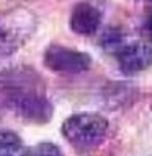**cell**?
<instances>
[{
    "label": "cell",
    "mask_w": 152,
    "mask_h": 156,
    "mask_svg": "<svg viewBox=\"0 0 152 156\" xmlns=\"http://www.w3.org/2000/svg\"><path fill=\"white\" fill-rule=\"evenodd\" d=\"M33 78H29L25 70L12 72L10 75L0 78L2 81L0 91L7 99V104L15 109L20 117L29 122L43 124L52 115V107L33 83Z\"/></svg>",
    "instance_id": "obj_1"
},
{
    "label": "cell",
    "mask_w": 152,
    "mask_h": 156,
    "mask_svg": "<svg viewBox=\"0 0 152 156\" xmlns=\"http://www.w3.org/2000/svg\"><path fill=\"white\" fill-rule=\"evenodd\" d=\"M120 70L126 75H132L144 70L152 63V46L146 42H132L123 46L116 52Z\"/></svg>",
    "instance_id": "obj_5"
},
{
    "label": "cell",
    "mask_w": 152,
    "mask_h": 156,
    "mask_svg": "<svg viewBox=\"0 0 152 156\" xmlns=\"http://www.w3.org/2000/svg\"><path fill=\"white\" fill-rule=\"evenodd\" d=\"M142 36H144L147 41L152 42V12L147 15L144 24H142Z\"/></svg>",
    "instance_id": "obj_9"
},
{
    "label": "cell",
    "mask_w": 152,
    "mask_h": 156,
    "mask_svg": "<svg viewBox=\"0 0 152 156\" xmlns=\"http://www.w3.org/2000/svg\"><path fill=\"white\" fill-rule=\"evenodd\" d=\"M26 156H64V154L54 143L43 141V143H38L31 146L29 150H26Z\"/></svg>",
    "instance_id": "obj_8"
},
{
    "label": "cell",
    "mask_w": 152,
    "mask_h": 156,
    "mask_svg": "<svg viewBox=\"0 0 152 156\" xmlns=\"http://www.w3.org/2000/svg\"><path fill=\"white\" fill-rule=\"evenodd\" d=\"M108 122L95 112L74 114L62 124V135L77 148H92L105 138Z\"/></svg>",
    "instance_id": "obj_2"
},
{
    "label": "cell",
    "mask_w": 152,
    "mask_h": 156,
    "mask_svg": "<svg viewBox=\"0 0 152 156\" xmlns=\"http://www.w3.org/2000/svg\"><path fill=\"white\" fill-rule=\"evenodd\" d=\"M0 156H26V148L17 133L0 130Z\"/></svg>",
    "instance_id": "obj_7"
},
{
    "label": "cell",
    "mask_w": 152,
    "mask_h": 156,
    "mask_svg": "<svg viewBox=\"0 0 152 156\" xmlns=\"http://www.w3.org/2000/svg\"><path fill=\"white\" fill-rule=\"evenodd\" d=\"M44 65L49 70L61 73H80L90 68L92 58L82 51L64 46H51L44 54Z\"/></svg>",
    "instance_id": "obj_4"
},
{
    "label": "cell",
    "mask_w": 152,
    "mask_h": 156,
    "mask_svg": "<svg viewBox=\"0 0 152 156\" xmlns=\"http://www.w3.org/2000/svg\"><path fill=\"white\" fill-rule=\"evenodd\" d=\"M100 12L93 7V5L82 2L75 5L74 12L70 15V28L77 34H93L100 26Z\"/></svg>",
    "instance_id": "obj_6"
},
{
    "label": "cell",
    "mask_w": 152,
    "mask_h": 156,
    "mask_svg": "<svg viewBox=\"0 0 152 156\" xmlns=\"http://www.w3.org/2000/svg\"><path fill=\"white\" fill-rule=\"evenodd\" d=\"M34 29V18L28 12L10 13L0 20V57L17 52Z\"/></svg>",
    "instance_id": "obj_3"
}]
</instances>
